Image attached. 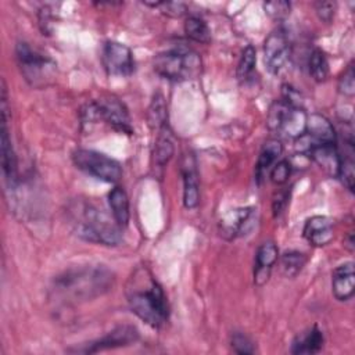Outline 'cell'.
I'll list each match as a JSON object with an SVG mask.
<instances>
[{"mask_svg":"<svg viewBox=\"0 0 355 355\" xmlns=\"http://www.w3.org/2000/svg\"><path fill=\"white\" fill-rule=\"evenodd\" d=\"M114 286V273L103 265L71 268L53 283L54 298L64 304L89 301L108 293Z\"/></svg>","mask_w":355,"mask_h":355,"instance_id":"obj_1","label":"cell"},{"mask_svg":"<svg viewBox=\"0 0 355 355\" xmlns=\"http://www.w3.org/2000/svg\"><path fill=\"white\" fill-rule=\"evenodd\" d=\"M126 298L132 312L151 327H161L168 320L165 293L146 266L135 269L126 286Z\"/></svg>","mask_w":355,"mask_h":355,"instance_id":"obj_2","label":"cell"},{"mask_svg":"<svg viewBox=\"0 0 355 355\" xmlns=\"http://www.w3.org/2000/svg\"><path fill=\"white\" fill-rule=\"evenodd\" d=\"M73 233L92 243L116 245L121 241V226L114 216L87 201H78L69 208Z\"/></svg>","mask_w":355,"mask_h":355,"instance_id":"obj_3","label":"cell"},{"mask_svg":"<svg viewBox=\"0 0 355 355\" xmlns=\"http://www.w3.org/2000/svg\"><path fill=\"white\" fill-rule=\"evenodd\" d=\"M154 71L169 80L183 82L194 79L201 72V57L189 47H175L157 54L153 60Z\"/></svg>","mask_w":355,"mask_h":355,"instance_id":"obj_4","label":"cell"},{"mask_svg":"<svg viewBox=\"0 0 355 355\" xmlns=\"http://www.w3.org/2000/svg\"><path fill=\"white\" fill-rule=\"evenodd\" d=\"M80 116L83 125L104 121L119 133H133L130 116L126 107L123 105V103L112 96L86 104L80 111Z\"/></svg>","mask_w":355,"mask_h":355,"instance_id":"obj_5","label":"cell"},{"mask_svg":"<svg viewBox=\"0 0 355 355\" xmlns=\"http://www.w3.org/2000/svg\"><path fill=\"white\" fill-rule=\"evenodd\" d=\"M15 58L22 76L32 87H43L53 80L55 64L49 57L32 49L28 43H17Z\"/></svg>","mask_w":355,"mask_h":355,"instance_id":"obj_6","label":"cell"},{"mask_svg":"<svg viewBox=\"0 0 355 355\" xmlns=\"http://www.w3.org/2000/svg\"><path fill=\"white\" fill-rule=\"evenodd\" d=\"M306 118L308 115L302 107H295L279 100L269 108L268 128L287 139H298L305 133Z\"/></svg>","mask_w":355,"mask_h":355,"instance_id":"obj_7","label":"cell"},{"mask_svg":"<svg viewBox=\"0 0 355 355\" xmlns=\"http://www.w3.org/2000/svg\"><path fill=\"white\" fill-rule=\"evenodd\" d=\"M72 161L78 169L98 180L116 183L122 178L121 164L103 153L87 148H78L72 153Z\"/></svg>","mask_w":355,"mask_h":355,"instance_id":"obj_8","label":"cell"},{"mask_svg":"<svg viewBox=\"0 0 355 355\" xmlns=\"http://www.w3.org/2000/svg\"><path fill=\"white\" fill-rule=\"evenodd\" d=\"M290 42L283 28L272 31L263 43V60L268 71L279 75L290 58Z\"/></svg>","mask_w":355,"mask_h":355,"instance_id":"obj_9","label":"cell"},{"mask_svg":"<svg viewBox=\"0 0 355 355\" xmlns=\"http://www.w3.org/2000/svg\"><path fill=\"white\" fill-rule=\"evenodd\" d=\"M101 62L108 75L129 76L135 71L132 50L119 42H107L103 47Z\"/></svg>","mask_w":355,"mask_h":355,"instance_id":"obj_10","label":"cell"},{"mask_svg":"<svg viewBox=\"0 0 355 355\" xmlns=\"http://www.w3.org/2000/svg\"><path fill=\"white\" fill-rule=\"evenodd\" d=\"M139 340V331L136 327L123 324L118 326L116 329L111 330L101 338L87 344L85 348L76 349V352H83V354H94L105 349H112V348H119V347H126Z\"/></svg>","mask_w":355,"mask_h":355,"instance_id":"obj_11","label":"cell"},{"mask_svg":"<svg viewBox=\"0 0 355 355\" xmlns=\"http://www.w3.org/2000/svg\"><path fill=\"white\" fill-rule=\"evenodd\" d=\"M180 173L183 178V205L187 209H193L200 202V180L196 158L191 153L183 154Z\"/></svg>","mask_w":355,"mask_h":355,"instance_id":"obj_12","label":"cell"},{"mask_svg":"<svg viewBox=\"0 0 355 355\" xmlns=\"http://www.w3.org/2000/svg\"><path fill=\"white\" fill-rule=\"evenodd\" d=\"M252 208H234L225 214L219 222L220 236L226 240H233L237 236L245 234L252 227Z\"/></svg>","mask_w":355,"mask_h":355,"instance_id":"obj_13","label":"cell"},{"mask_svg":"<svg viewBox=\"0 0 355 355\" xmlns=\"http://www.w3.org/2000/svg\"><path fill=\"white\" fill-rule=\"evenodd\" d=\"M302 234L313 247L327 245L334 237V223L329 216L324 215L311 216L304 225Z\"/></svg>","mask_w":355,"mask_h":355,"instance_id":"obj_14","label":"cell"},{"mask_svg":"<svg viewBox=\"0 0 355 355\" xmlns=\"http://www.w3.org/2000/svg\"><path fill=\"white\" fill-rule=\"evenodd\" d=\"M279 258L277 245L273 241L262 243L255 254L254 265V283L257 286H263L270 276V270Z\"/></svg>","mask_w":355,"mask_h":355,"instance_id":"obj_15","label":"cell"},{"mask_svg":"<svg viewBox=\"0 0 355 355\" xmlns=\"http://www.w3.org/2000/svg\"><path fill=\"white\" fill-rule=\"evenodd\" d=\"M354 263L345 262L338 265L331 275V290L338 301H348L354 295Z\"/></svg>","mask_w":355,"mask_h":355,"instance_id":"obj_16","label":"cell"},{"mask_svg":"<svg viewBox=\"0 0 355 355\" xmlns=\"http://www.w3.org/2000/svg\"><path fill=\"white\" fill-rule=\"evenodd\" d=\"M309 155L326 173L330 176H337L341 155L336 147V144H319L309 150L306 154Z\"/></svg>","mask_w":355,"mask_h":355,"instance_id":"obj_17","label":"cell"},{"mask_svg":"<svg viewBox=\"0 0 355 355\" xmlns=\"http://www.w3.org/2000/svg\"><path fill=\"white\" fill-rule=\"evenodd\" d=\"M283 153V144L277 139H269L263 143L257 165H255V176L257 180L261 182V179L270 171V168L275 165L277 158Z\"/></svg>","mask_w":355,"mask_h":355,"instance_id":"obj_18","label":"cell"},{"mask_svg":"<svg viewBox=\"0 0 355 355\" xmlns=\"http://www.w3.org/2000/svg\"><path fill=\"white\" fill-rule=\"evenodd\" d=\"M323 343H324V337L322 330L318 326H313L294 338L291 344V352L293 354H318L323 348Z\"/></svg>","mask_w":355,"mask_h":355,"instance_id":"obj_19","label":"cell"},{"mask_svg":"<svg viewBox=\"0 0 355 355\" xmlns=\"http://www.w3.org/2000/svg\"><path fill=\"white\" fill-rule=\"evenodd\" d=\"M157 139L154 143V150H153V158L154 164L157 168H164L169 159L173 155V140L172 135L168 126H164L157 130Z\"/></svg>","mask_w":355,"mask_h":355,"instance_id":"obj_20","label":"cell"},{"mask_svg":"<svg viewBox=\"0 0 355 355\" xmlns=\"http://www.w3.org/2000/svg\"><path fill=\"white\" fill-rule=\"evenodd\" d=\"M108 204L111 214L121 227H125L129 222V200L122 187H114L108 193Z\"/></svg>","mask_w":355,"mask_h":355,"instance_id":"obj_21","label":"cell"},{"mask_svg":"<svg viewBox=\"0 0 355 355\" xmlns=\"http://www.w3.org/2000/svg\"><path fill=\"white\" fill-rule=\"evenodd\" d=\"M184 33L194 42L208 43L211 40V31L204 19L196 15H190L184 22Z\"/></svg>","mask_w":355,"mask_h":355,"instance_id":"obj_22","label":"cell"},{"mask_svg":"<svg viewBox=\"0 0 355 355\" xmlns=\"http://www.w3.org/2000/svg\"><path fill=\"white\" fill-rule=\"evenodd\" d=\"M309 73L313 80L323 82L329 76V61L320 49H315L309 55Z\"/></svg>","mask_w":355,"mask_h":355,"instance_id":"obj_23","label":"cell"},{"mask_svg":"<svg viewBox=\"0 0 355 355\" xmlns=\"http://www.w3.org/2000/svg\"><path fill=\"white\" fill-rule=\"evenodd\" d=\"M305 263H306V255L300 251L291 250V251H286L282 255V270L287 277L297 276Z\"/></svg>","mask_w":355,"mask_h":355,"instance_id":"obj_24","label":"cell"},{"mask_svg":"<svg viewBox=\"0 0 355 355\" xmlns=\"http://www.w3.org/2000/svg\"><path fill=\"white\" fill-rule=\"evenodd\" d=\"M148 121L153 128L157 130L168 126V112H166V105L164 101V97L161 94H157L150 105L148 110Z\"/></svg>","mask_w":355,"mask_h":355,"instance_id":"obj_25","label":"cell"},{"mask_svg":"<svg viewBox=\"0 0 355 355\" xmlns=\"http://www.w3.org/2000/svg\"><path fill=\"white\" fill-rule=\"evenodd\" d=\"M255 64H257V51L255 49L248 44L243 53H241V57H240V61L237 64V71H236V75L239 78V80H247L254 69H255Z\"/></svg>","mask_w":355,"mask_h":355,"instance_id":"obj_26","label":"cell"},{"mask_svg":"<svg viewBox=\"0 0 355 355\" xmlns=\"http://www.w3.org/2000/svg\"><path fill=\"white\" fill-rule=\"evenodd\" d=\"M337 178H340V180L345 186V189H348L349 191L354 190L355 172H354V158H352V154L341 157Z\"/></svg>","mask_w":355,"mask_h":355,"instance_id":"obj_27","label":"cell"},{"mask_svg":"<svg viewBox=\"0 0 355 355\" xmlns=\"http://www.w3.org/2000/svg\"><path fill=\"white\" fill-rule=\"evenodd\" d=\"M265 12L275 21H283L290 15L291 4L284 0H275V1H265L263 3Z\"/></svg>","mask_w":355,"mask_h":355,"instance_id":"obj_28","label":"cell"},{"mask_svg":"<svg viewBox=\"0 0 355 355\" xmlns=\"http://www.w3.org/2000/svg\"><path fill=\"white\" fill-rule=\"evenodd\" d=\"M290 173H291L290 162L287 159H280V161H276L275 165L270 168L269 178H270L272 183L280 186L288 180Z\"/></svg>","mask_w":355,"mask_h":355,"instance_id":"obj_29","label":"cell"},{"mask_svg":"<svg viewBox=\"0 0 355 355\" xmlns=\"http://www.w3.org/2000/svg\"><path fill=\"white\" fill-rule=\"evenodd\" d=\"M338 92L344 96L352 97L355 93V72H354V65L349 64L341 78L338 79Z\"/></svg>","mask_w":355,"mask_h":355,"instance_id":"obj_30","label":"cell"},{"mask_svg":"<svg viewBox=\"0 0 355 355\" xmlns=\"http://www.w3.org/2000/svg\"><path fill=\"white\" fill-rule=\"evenodd\" d=\"M232 348L234 352L241 354V355H248V354H254L255 348L252 341L243 333H233L232 336Z\"/></svg>","mask_w":355,"mask_h":355,"instance_id":"obj_31","label":"cell"},{"mask_svg":"<svg viewBox=\"0 0 355 355\" xmlns=\"http://www.w3.org/2000/svg\"><path fill=\"white\" fill-rule=\"evenodd\" d=\"M146 6L159 8V11H162L164 14H166L169 17H182L186 12V6L183 3L157 1V3H146Z\"/></svg>","mask_w":355,"mask_h":355,"instance_id":"obj_32","label":"cell"},{"mask_svg":"<svg viewBox=\"0 0 355 355\" xmlns=\"http://www.w3.org/2000/svg\"><path fill=\"white\" fill-rule=\"evenodd\" d=\"M316 8V14L318 17L324 21V22H330L334 17V11H336V3L333 1H319L315 4Z\"/></svg>","mask_w":355,"mask_h":355,"instance_id":"obj_33","label":"cell"},{"mask_svg":"<svg viewBox=\"0 0 355 355\" xmlns=\"http://www.w3.org/2000/svg\"><path fill=\"white\" fill-rule=\"evenodd\" d=\"M39 24H40L43 35L44 33L47 35L50 32V28H51V24H53V14H51V10L46 6L39 12Z\"/></svg>","mask_w":355,"mask_h":355,"instance_id":"obj_34","label":"cell"},{"mask_svg":"<svg viewBox=\"0 0 355 355\" xmlns=\"http://www.w3.org/2000/svg\"><path fill=\"white\" fill-rule=\"evenodd\" d=\"M286 200H287L286 193H279L277 197H275V200H273V214H275V216L282 212Z\"/></svg>","mask_w":355,"mask_h":355,"instance_id":"obj_35","label":"cell"}]
</instances>
